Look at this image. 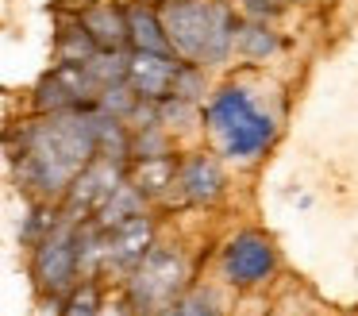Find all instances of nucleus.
I'll return each instance as SVG.
<instances>
[{
  "mask_svg": "<svg viewBox=\"0 0 358 316\" xmlns=\"http://www.w3.org/2000/svg\"><path fill=\"white\" fill-rule=\"evenodd\" d=\"M278 270V251H273V239L266 231H239L231 243L224 247V277L235 289H250V285H262L273 277Z\"/></svg>",
  "mask_w": 358,
  "mask_h": 316,
  "instance_id": "7",
  "label": "nucleus"
},
{
  "mask_svg": "<svg viewBox=\"0 0 358 316\" xmlns=\"http://www.w3.org/2000/svg\"><path fill=\"white\" fill-rule=\"evenodd\" d=\"M208 128L216 131L220 146H224L231 158H255L266 146L273 143V120L262 108L250 100L247 89L239 85H227L216 97L208 100V112H204Z\"/></svg>",
  "mask_w": 358,
  "mask_h": 316,
  "instance_id": "3",
  "label": "nucleus"
},
{
  "mask_svg": "<svg viewBox=\"0 0 358 316\" xmlns=\"http://www.w3.org/2000/svg\"><path fill=\"white\" fill-rule=\"evenodd\" d=\"M158 316H224L216 305V297L204 289H193V293H181L170 308H162Z\"/></svg>",
  "mask_w": 358,
  "mask_h": 316,
  "instance_id": "19",
  "label": "nucleus"
},
{
  "mask_svg": "<svg viewBox=\"0 0 358 316\" xmlns=\"http://www.w3.org/2000/svg\"><path fill=\"white\" fill-rule=\"evenodd\" d=\"M101 316H135V312L127 301H120V305H101Z\"/></svg>",
  "mask_w": 358,
  "mask_h": 316,
  "instance_id": "24",
  "label": "nucleus"
},
{
  "mask_svg": "<svg viewBox=\"0 0 358 316\" xmlns=\"http://www.w3.org/2000/svg\"><path fill=\"white\" fill-rule=\"evenodd\" d=\"M93 54H96V43L89 39V31L81 27L78 15H73V20H66V23H58V35H55V58H58V62L85 66Z\"/></svg>",
  "mask_w": 358,
  "mask_h": 316,
  "instance_id": "15",
  "label": "nucleus"
},
{
  "mask_svg": "<svg viewBox=\"0 0 358 316\" xmlns=\"http://www.w3.org/2000/svg\"><path fill=\"white\" fill-rule=\"evenodd\" d=\"M135 104H139V97H135L124 81H120V85H104V89L96 92V108L108 112V116H116V120H127V116L135 112Z\"/></svg>",
  "mask_w": 358,
  "mask_h": 316,
  "instance_id": "20",
  "label": "nucleus"
},
{
  "mask_svg": "<svg viewBox=\"0 0 358 316\" xmlns=\"http://www.w3.org/2000/svg\"><path fill=\"white\" fill-rule=\"evenodd\" d=\"M124 23H127V50H147V54H170L162 31V15L147 0H131L124 4Z\"/></svg>",
  "mask_w": 358,
  "mask_h": 316,
  "instance_id": "12",
  "label": "nucleus"
},
{
  "mask_svg": "<svg viewBox=\"0 0 358 316\" xmlns=\"http://www.w3.org/2000/svg\"><path fill=\"white\" fill-rule=\"evenodd\" d=\"M189 270L185 259L170 247H150L131 270H127V305L135 316H158L185 293Z\"/></svg>",
  "mask_w": 358,
  "mask_h": 316,
  "instance_id": "4",
  "label": "nucleus"
},
{
  "mask_svg": "<svg viewBox=\"0 0 358 316\" xmlns=\"http://www.w3.org/2000/svg\"><path fill=\"white\" fill-rule=\"evenodd\" d=\"M127 177V166L120 162H108V158H93L89 166H81V174L70 181V189L62 193V220L70 224H85L96 216V208L112 197L120 181Z\"/></svg>",
  "mask_w": 358,
  "mask_h": 316,
  "instance_id": "6",
  "label": "nucleus"
},
{
  "mask_svg": "<svg viewBox=\"0 0 358 316\" xmlns=\"http://www.w3.org/2000/svg\"><path fill=\"white\" fill-rule=\"evenodd\" d=\"M81 69H85L89 81L96 85V92H101L104 85H120L127 74V50H96Z\"/></svg>",
  "mask_w": 358,
  "mask_h": 316,
  "instance_id": "17",
  "label": "nucleus"
},
{
  "mask_svg": "<svg viewBox=\"0 0 358 316\" xmlns=\"http://www.w3.org/2000/svg\"><path fill=\"white\" fill-rule=\"evenodd\" d=\"M101 231H104V270L127 274L155 247V224H150L147 212L131 216V220L116 224V228H101Z\"/></svg>",
  "mask_w": 358,
  "mask_h": 316,
  "instance_id": "8",
  "label": "nucleus"
},
{
  "mask_svg": "<svg viewBox=\"0 0 358 316\" xmlns=\"http://www.w3.org/2000/svg\"><path fill=\"white\" fill-rule=\"evenodd\" d=\"M81 27L96 43V50H127V23H124V4L116 0H93L78 12Z\"/></svg>",
  "mask_w": 358,
  "mask_h": 316,
  "instance_id": "11",
  "label": "nucleus"
},
{
  "mask_svg": "<svg viewBox=\"0 0 358 316\" xmlns=\"http://www.w3.org/2000/svg\"><path fill=\"white\" fill-rule=\"evenodd\" d=\"M173 74H178V58L173 54H147V50H127V74L124 85L139 100L158 104L162 97H170Z\"/></svg>",
  "mask_w": 358,
  "mask_h": 316,
  "instance_id": "9",
  "label": "nucleus"
},
{
  "mask_svg": "<svg viewBox=\"0 0 358 316\" xmlns=\"http://www.w3.org/2000/svg\"><path fill=\"white\" fill-rule=\"evenodd\" d=\"M127 181H131L147 200L166 197V193L178 185V158H173V154H158V158L127 162Z\"/></svg>",
  "mask_w": 358,
  "mask_h": 316,
  "instance_id": "13",
  "label": "nucleus"
},
{
  "mask_svg": "<svg viewBox=\"0 0 358 316\" xmlns=\"http://www.w3.org/2000/svg\"><path fill=\"white\" fill-rule=\"evenodd\" d=\"M143 208H147V197H143V193L124 177V181L112 189V197L104 200L101 208H96L93 224H96V228H116V224H124V220H131V216H139Z\"/></svg>",
  "mask_w": 358,
  "mask_h": 316,
  "instance_id": "14",
  "label": "nucleus"
},
{
  "mask_svg": "<svg viewBox=\"0 0 358 316\" xmlns=\"http://www.w3.org/2000/svg\"><path fill=\"white\" fill-rule=\"evenodd\" d=\"M31 277L39 285V293L47 297H66L73 285L81 282L78 270V224L62 220L31 247Z\"/></svg>",
  "mask_w": 358,
  "mask_h": 316,
  "instance_id": "5",
  "label": "nucleus"
},
{
  "mask_svg": "<svg viewBox=\"0 0 358 316\" xmlns=\"http://www.w3.org/2000/svg\"><path fill=\"white\" fill-rule=\"evenodd\" d=\"M224 170L212 154L193 151L189 158L178 162V189L185 193L189 205H216L224 197Z\"/></svg>",
  "mask_w": 358,
  "mask_h": 316,
  "instance_id": "10",
  "label": "nucleus"
},
{
  "mask_svg": "<svg viewBox=\"0 0 358 316\" xmlns=\"http://www.w3.org/2000/svg\"><path fill=\"white\" fill-rule=\"evenodd\" d=\"M55 224H58V212H55V208H50L47 200H35L31 212H27V220H24V231H20V239H24L27 247H35L50 228H55Z\"/></svg>",
  "mask_w": 358,
  "mask_h": 316,
  "instance_id": "22",
  "label": "nucleus"
},
{
  "mask_svg": "<svg viewBox=\"0 0 358 316\" xmlns=\"http://www.w3.org/2000/svg\"><path fill=\"white\" fill-rule=\"evenodd\" d=\"M243 12L255 15L258 23H266V20H273V15L281 12V0H243Z\"/></svg>",
  "mask_w": 358,
  "mask_h": 316,
  "instance_id": "23",
  "label": "nucleus"
},
{
  "mask_svg": "<svg viewBox=\"0 0 358 316\" xmlns=\"http://www.w3.org/2000/svg\"><path fill=\"white\" fill-rule=\"evenodd\" d=\"M201 92H204V69L201 66H189V62H178V74H173L170 97L196 104V100H201Z\"/></svg>",
  "mask_w": 358,
  "mask_h": 316,
  "instance_id": "21",
  "label": "nucleus"
},
{
  "mask_svg": "<svg viewBox=\"0 0 358 316\" xmlns=\"http://www.w3.org/2000/svg\"><path fill=\"white\" fill-rule=\"evenodd\" d=\"M4 146H8L20 189L31 200L55 205V200H62L73 177L81 174V166L96 158L93 104L20 123L4 135Z\"/></svg>",
  "mask_w": 358,
  "mask_h": 316,
  "instance_id": "1",
  "label": "nucleus"
},
{
  "mask_svg": "<svg viewBox=\"0 0 358 316\" xmlns=\"http://www.w3.org/2000/svg\"><path fill=\"white\" fill-rule=\"evenodd\" d=\"M158 15H162V31L170 54L189 66H220L231 54L235 39V20L231 4L224 0H158Z\"/></svg>",
  "mask_w": 358,
  "mask_h": 316,
  "instance_id": "2",
  "label": "nucleus"
},
{
  "mask_svg": "<svg viewBox=\"0 0 358 316\" xmlns=\"http://www.w3.org/2000/svg\"><path fill=\"white\" fill-rule=\"evenodd\" d=\"M101 305H104V297H101L96 277H81L62 297V316H101Z\"/></svg>",
  "mask_w": 358,
  "mask_h": 316,
  "instance_id": "18",
  "label": "nucleus"
},
{
  "mask_svg": "<svg viewBox=\"0 0 358 316\" xmlns=\"http://www.w3.org/2000/svg\"><path fill=\"white\" fill-rule=\"evenodd\" d=\"M231 46L243 54V58H250V62H262V58H270V54L281 46V39L273 35V31L266 27V23H258V20H255V23H239V27H235V39H231Z\"/></svg>",
  "mask_w": 358,
  "mask_h": 316,
  "instance_id": "16",
  "label": "nucleus"
}]
</instances>
